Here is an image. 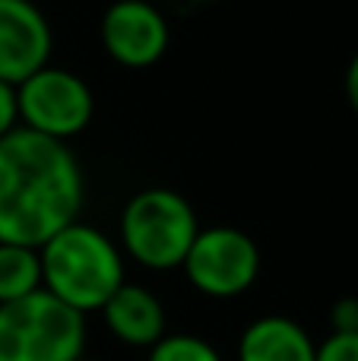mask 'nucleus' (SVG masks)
<instances>
[{
  "mask_svg": "<svg viewBox=\"0 0 358 361\" xmlns=\"http://www.w3.org/2000/svg\"><path fill=\"white\" fill-rule=\"evenodd\" d=\"M86 178L63 140L16 127L0 140V241L42 247L76 222Z\"/></svg>",
  "mask_w": 358,
  "mask_h": 361,
  "instance_id": "f257e3e1",
  "label": "nucleus"
},
{
  "mask_svg": "<svg viewBox=\"0 0 358 361\" xmlns=\"http://www.w3.org/2000/svg\"><path fill=\"white\" fill-rule=\"evenodd\" d=\"M42 288L80 314H99L127 282V257L114 238L89 222H70L38 247Z\"/></svg>",
  "mask_w": 358,
  "mask_h": 361,
  "instance_id": "f03ea898",
  "label": "nucleus"
},
{
  "mask_svg": "<svg viewBox=\"0 0 358 361\" xmlns=\"http://www.w3.org/2000/svg\"><path fill=\"white\" fill-rule=\"evenodd\" d=\"M200 222L187 197L171 187H146L121 209L118 244L127 260L149 273L181 269Z\"/></svg>",
  "mask_w": 358,
  "mask_h": 361,
  "instance_id": "7ed1b4c3",
  "label": "nucleus"
},
{
  "mask_svg": "<svg viewBox=\"0 0 358 361\" xmlns=\"http://www.w3.org/2000/svg\"><path fill=\"white\" fill-rule=\"evenodd\" d=\"M86 336V314L44 288L0 305V361H80Z\"/></svg>",
  "mask_w": 358,
  "mask_h": 361,
  "instance_id": "20e7f679",
  "label": "nucleus"
},
{
  "mask_svg": "<svg viewBox=\"0 0 358 361\" xmlns=\"http://www.w3.org/2000/svg\"><path fill=\"white\" fill-rule=\"evenodd\" d=\"M260 267H264V257H260L257 241L235 225L200 228L181 263L190 286L216 301L247 295L257 286Z\"/></svg>",
  "mask_w": 358,
  "mask_h": 361,
  "instance_id": "39448f33",
  "label": "nucleus"
},
{
  "mask_svg": "<svg viewBox=\"0 0 358 361\" xmlns=\"http://www.w3.org/2000/svg\"><path fill=\"white\" fill-rule=\"evenodd\" d=\"M19 127L42 137L63 140L80 137L95 114V99L80 73L63 67H42L16 86Z\"/></svg>",
  "mask_w": 358,
  "mask_h": 361,
  "instance_id": "423d86ee",
  "label": "nucleus"
},
{
  "mask_svg": "<svg viewBox=\"0 0 358 361\" xmlns=\"http://www.w3.org/2000/svg\"><path fill=\"white\" fill-rule=\"evenodd\" d=\"M101 48L127 70H146L162 61L171 42L168 19L149 0H114L101 13Z\"/></svg>",
  "mask_w": 358,
  "mask_h": 361,
  "instance_id": "0eeeda50",
  "label": "nucleus"
},
{
  "mask_svg": "<svg viewBox=\"0 0 358 361\" xmlns=\"http://www.w3.org/2000/svg\"><path fill=\"white\" fill-rule=\"evenodd\" d=\"M51 23L32 0H0V80L19 86L51 63Z\"/></svg>",
  "mask_w": 358,
  "mask_h": 361,
  "instance_id": "6e6552de",
  "label": "nucleus"
},
{
  "mask_svg": "<svg viewBox=\"0 0 358 361\" xmlns=\"http://www.w3.org/2000/svg\"><path fill=\"white\" fill-rule=\"evenodd\" d=\"M99 314L105 317L108 333L130 349H152L168 333L162 298L140 282H124Z\"/></svg>",
  "mask_w": 358,
  "mask_h": 361,
  "instance_id": "1a4fd4ad",
  "label": "nucleus"
},
{
  "mask_svg": "<svg viewBox=\"0 0 358 361\" xmlns=\"http://www.w3.org/2000/svg\"><path fill=\"white\" fill-rule=\"evenodd\" d=\"M238 361H317V343L298 320L285 314H260L241 330Z\"/></svg>",
  "mask_w": 358,
  "mask_h": 361,
  "instance_id": "9d476101",
  "label": "nucleus"
},
{
  "mask_svg": "<svg viewBox=\"0 0 358 361\" xmlns=\"http://www.w3.org/2000/svg\"><path fill=\"white\" fill-rule=\"evenodd\" d=\"M42 288V257L38 247L0 241V305L19 301Z\"/></svg>",
  "mask_w": 358,
  "mask_h": 361,
  "instance_id": "9b49d317",
  "label": "nucleus"
},
{
  "mask_svg": "<svg viewBox=\"0 0 358 361\" xmlns=\"http://www.w3.org/2000/svg\"><path fill=\"white\" fill-rule=\"evenodd\" d=\"M146 361H226L222 352L197 333H165L152 349H146Z\"/></svg>",
  "mask_w": 358,
  "mask_h": 361,
  "instance_id": "f8f14e48",
  "label": "nucleus"
},
{
  "mask_svg": "<svg viewBox=\"0 0 358 361\" xmlns=\"http://www.w3.org/2000/svg\"><path fill=\"white\" fill-rule=\"evenodd\" d=\"M317 361H358V333H330L317 343Z\"/></svg>",
  "mask_w": 358,
  "mask_h": 361,
  "instance_id": "ddd939ff",
  "label": "nucleus"
},
{
  "mask_svg": "<svg viewBox=\"0 0 358 361\" xmlns=\"http://www.w3.org/2000/svg\"><path fill=\"white\" fill-rule=\"evenodd\" d=\"M19 127V102H16V86L0 80V140Z\"/></svg>",
  "mask_w": 358,
  "mask_h": 361,
  "instance_id": "4468645a",
  "label": "nucleus"
},
{
  "mask_svg": "<svg viewBox=\"0 0 358 361\" xmlns=\"http://www.w3.org/2000/svg\"><path fill=\"white\" fill-rule=\"evenodd\" d=\"M333 333H358V298H340L330 307Z\"/></svg>",
  "mask_w": 358,
  "mask_h": 361,
  "instance_id": "2eb2a0df",
  "label": "nucleus"
},
{
  "mask_svg": "<svg viewBox=\"0 0 358 361\" xmlns=\"http://www.w3.org/2000/svg\"><path fill=\"white\" fill-rule=\"evenodd\" d=\"M346 99H349V105H352V111L358 114V54L349 61V67H346Z\"/></svg>",
  "mask_w": 358,
  "mask_h": 361,
  "instance_id": "dca6fc26",
  "label": "nucleus"
},
{
  "mask_svg": "<svg viewBox=\"0 0 358 361\" xmlns=\"http://www.w3.org/2000/svg\"><path fill=\"white\" fill-rule=\"evenodd\" d=\"M80 361H89V358H86V355H82V358H80Z\"/></svg>",
  "mask_w": 358,
  "mask_h": 361,
  "instance_id": "f3484780",
  "label": "nucleus"
}]
</instances>
